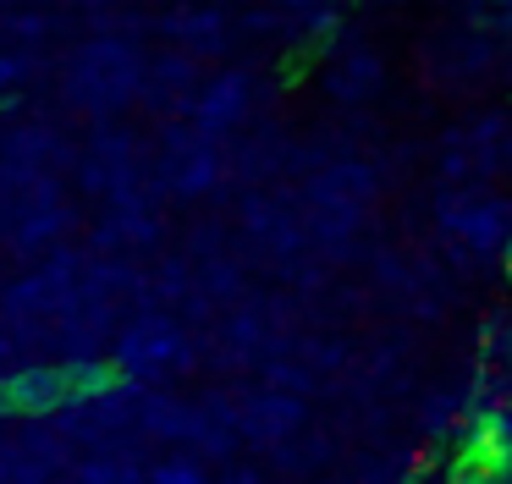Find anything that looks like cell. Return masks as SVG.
<instances>
[{
  "label": "cell",
  "instance_id": "obj_5",
  "mask_svg": "<svg viewBox=\"0 0 512 484\" xmlns=\"http://www.w3.org/2000/svg\"><path fill=\"white\" fill-rule=\"evenodd\" d=\"M144 484H210V473L193 468V462H160Z\"/></svg>",
  "mask_w": 512,
  "mask_h": 484
},
{
  "label": "cell",
  "instance_id": "obj_3",
  "mask_svg": "<svg viewBox=\"0 0 512 484\" xmlns=\"http://www.w3.org/2000/svg\"><path fill=\"white\" fill-rule=\"evenodd\" d=\"M67 374L61 369H23L12 380H0V407L6 413H56L67 407Z\"/></svg>",
  "mask_w": 512,
  "mask_h": 484
},
{
  "label": "cell",
  "instance_id": "obj_1",
  "mask_svg": "<svg viewBox=\"0 0 512 484\" xmlns=\"http://www.w3.org/2000/svg\"><path fill=\"white\" fill-rule=\"evenodd\" d=\"M182 363H188V341H182V330L171 325V319H160V314H144L122 336L111 369H122V374H171V369H182Z\"/></svg>",
  "mask_w": 512,
  "mask_h": 484
},
{
  "label": "cell",
  "instance_id": "obj_4",
  "mask_svg": "<svg viewBox=\"0 0 512 484\" xmlns=\"http://www.w3.org/2000/svg\"><path fill=\"white\" fill-rule=\"evenodd\" d=\"M446 226L468 242V248H501L507 237V209L496 198H463V204L446 209Z\"/></svg>",
  "mask_w": 512,
  "mask_h": 484
},
{
  "label": "cell",
  "instance_id": "obj_2",
  "mask_svg": "<svg viewBox=\"0 0 512 484\" xmlns=\"http://www.w3.org/2000/svg\"><path fill=\"white\" fill-rule=\"evenodd\" d=\"M248 88H254V77L248 72H226V77H215L210 88H204L199 99H193V116H199V138H215V132H226V127H237V121L248 116Z\"/></svg>",
  "mask_w": 512,
  "mask_h": 484
}]
</instances>
